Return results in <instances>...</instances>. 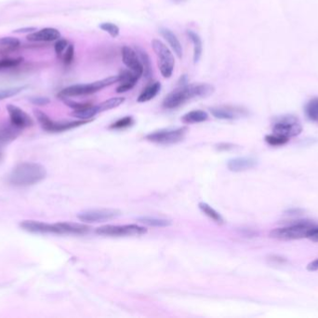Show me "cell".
<instances>
[{
	"label": "cell",
	"instance_id": "cell-1",
	"mask_svg": "<svg viewBox=\"0 0 318 318\" xmlns=\"http://www.w3.org/2000/svg\"><path fill=\"white\" fill-rule=\"evenodd\" d=\"M46 168L36 163H22L16 165L9 175V182L16 187H28L44 180Z\"/></svg>",
	"mask_w": 318,
	"mask_h": 318
},
{
	"label": "cell",
	"instance_id": "cell-2",
	"mask_svg": "<svg viewBox=\"0 0 318 318\" xmlns=\"http://www.w3.org/2000/svg\"><path fill=\"white\" fill-rule=\"evenodd\" d=\"M214 92L213 86L209 84L185 85L171 92L164 99L163 106L168 109H173L184 105L185 102L195 97H208Z\"/></svg>",
	"mask_w": 318,
	"mask_h": 318
},
{
	"label": "cell",
	"instance_id": "cell-3",
	"mask_svg": "<svg viewBox=\"0 0 318 318\" xmlns=\"http://www.w3.org/2000/svg\"><path fill=\"white\" fill-rule=\"evenodd\" d=\"M119 82L118 76H112V77L101 80L95 83H89V84H78V85H73L69 86L67 88L64 89L61 91L59 94V96L62 98H68L73 96H81V95H93L99 92L100 90L105 88L107 86L113 85L114 83H117Z\"/></svg>",
	"mask_w": 318,
	"mask_h": 318
},
{
	"label": "cell",
	"instance_id": "cell-4",
	"mask_svg": "<svg viewBox=\"0 0 318 318\" xmlns=\"http://www.w3.org/2000/svg\"><path fill=\"white\" fill-rule=\"evenodd\" d=\"M152 47L154 52L156 53L159 70L161 72L163 77L166 78L171 77L173 73L174 65H175L173 54L170 52V50L159 39H153Z\"/></svg>",
	"mask_w": 318,
	"mask_h": 318
},
{
	"label": "cell",
	"instance_id": "cell-5",
	"mask_svg": "<svg viewBox=\"0 0 318 318\" xmlns=\"http://www.w3.org/2000/svg\"><path fill=\"white\" fill-rule=\"evenodd\" d=\"M312 226L313 225L309 223H300L289 227L278 228L270 232V237L278 240H298L307 238Z\"/></svg>",
	"mask_w": 318,
	"mask_h": 318
},
{
	"label": "cell",
	"instance_id": "cell-6",
	"mask_svg": "<svg viewBox=\"0 0 318 318\" xmlns=\"http://www.w3.org/2000/svg\"><path fill=\"white\" fill-rule=\"evenodd\" d=\"M272 131L275 134L290 138L293 136H299L301 134L302 125L300 120L296 118L295 116L287 115L278 118L275 122Z\"/></svg>",
	"mask_w": 318,
	"mask_h": 318
},
{
	"label": "cell",
	"instance_id": "cell-7",
	"mask_svg": "<svg viewBox=\"0 0 318 318\" xmlns=\"http://www.w3.org/2000/svg\"><path fill=\"white\" fill-rule=\"evenodd\" d=\"M188 129L181 127L178 129H165L156 131L146 136L148 141L161 144V145H172L181 141L185 138Z\"/></svg>",
	"mask_w": 318,
	"mask_h": 318
},
{
	"label": "cell",
	"instance_id": "cell-8",
	"mask_svg": "<svg viewBox=\"0 0 318 318\" xmlns=\"http://www.w3.org/2000/svg\"><path fill=\"white\" fill-rule=\"evenodd\" d=\"M96 232L100 235L104 236H133L142 235L147 232L145 227L139 225L130 224V225H106L100 227Z\"/></svg>",
	"mask_w": 318,
	"mask_h": 318
},
{
	"label": "cell",
	"instance_id": "cell-9",
	"mask_svg": "<svg viewBox=\"0 0 318 318\" xmlns=\"http://www.w3.org/2000/svg\"><path fill=\"white\" fill-rule=\"evenodd\" d=\"M121 212L116 209H93L79 213L77 218L79 220L87 223H97L112 220L118 218Z\"/></svg>",
	"mask_w": 318,
	"mask_h": 318
},
{
	"label": "cell",
	"instance_id": "cell-10",
	"mask_svg": "<svg viewBox=\"0 0 318 318\" xmlns=\"http://www.w3.org/2000/svg\"><path fill=\"white\" fill-rule=\"evenodd\" d=\"M21 225L23 230H26L32 233H55L62 234L61 229L59 228L58 224L45 223L35 220H24Z\"/></svg>",
	"mask_w": 318,
	"mask_h": 318
},
{
	"label": "cell",
	"instance_id": "cell-11",
	"mask_svg": "<svg viewBox=\"0 0 318 318\" xmlns=\"http://www.w3.org/2000/svg\"><path fill=\"white\" fill-rule=\"evenodd\" d=\"M122 59L123 63L129 70L133 71L140 77L144 75V66L141 63L138 53L131 48L125 46L122 49Z\"/></svg>",
	"mask_w": 318,
	"mask_h": 318
},
{
	"label": "cell",
	"instance_id": "cell-12",
	"mask_svg": "<svg viewBox=\"0 0 318 318\" xmlns=\"http://www.w3.org/2000/svg\"><path fill=\"white\" fill-rule=\"evenodd\" d=\"M7 109L10 115L12 125L15 126L18 129H23L25 127H28L33 124L29 116L18 106L9 105L7 106Z\"/></svg>",
	"mask_w": 318,
	"mask_h": 318
},
{
	"label": "cell",
	"instance_id": "cell-13",
	"mask_svg": "<svg viewBox=\"0 0 318 318\" xmlns=\"http://www.w3.org/2000/svg\"><path fill=\"white\" fill-rule=\"evenodd\" d=\"M118 77H119L118 83H120V85L116 88L117 94L126 93L127 91L131 90L141 77L139 75H137L136 73H134L133 71L129 70V69L122 70L120 74L118 75Z\"/></svg>",
	"mask_w": 318,
	"mask_h": 318
},
{
	"label": "cell",
	"instance_id": "cell-14",
	"mask_svg": "<svg viewBox=\"0 0 318 318\" xmlns=\"http://www.w3.org/2000/svg\"><path fill=\"white\" fill-rule=\"evenodd\" d=\"M61 37V33L59 30L52 27H47L44 29L39 30L37 32L31 33L27 38L31 42H51L58 41Z\"/></svg>",
	"mask_w": 318,
	"mask_h": 318
},
{
	"label": "cell",
	"instance_id": "cell-15",
	"mask_svg": "<svg viewBox=\"0 0 318 318\" xmlns=\"http://www.w3.org/2000/svg\"><path fill=\"white\" fill-rule=\"evenodd\" d=\"M257 165H258L257 160L249 157H242L228 161L227 167L232 172H243L254 168Z\"/></svg>",
	"mask_w": 318,
	"mask_h": 318
},
{
	"label": "cell",
	"instance_id": "cell-16",
	"mask_svg": "<svg viewBox=\"0 0 318 318\" xmlns=\"http://www.w3.org/2000/svg\"><path fill=\"white\" fill-rule=\"evenodd\" d=\"M210 112L215 118L220 120H235L244 114L242 109L232 107H212Z\"/></svg>",
	"mask_w": 318,
	"mask_h": 318
},
{
	"label": "cell",
	"instance_id": "cell-17",
	"mask_svg": "<svg viewBox=\"0 0 318 318\" xmlns=\"http://www.w3.org/2000/svg\"><path fill=\"white\" fill-rule=\"evenodd\" d=\"M90 121H76V122H64V123H54L51 121V123L47 125L45 130L48 132H64L67 130L73 129L75 127L81 126L83 124H87Z\"/></svg>",
	"mask_w": 318,
	"mask_h": 318
},
{
	"label": "cell",
	"instance_id": "cell-18",
	"mask_svg": "<svg viewBox=\"0 0 318 318\" xmlns=\"http://www.w3.org/2000/svg\"><path fill=\"white\" fill-rule=\"evenodd\" d=\"M59 228L61 229L62 234H84L89 230V227L84 224L71 223V222H60Z\"/></svg>",
	"mask_w": 318,
	"mask_h": 318
},
{
	"label": "cell",
	"instance_id": "cell-19",
	"mask_svg": "<svg viewBox=\"0 0 318 318\" xmlns=\"http://www.w3.org/2000/svg\"><path fill=\"white\" fill-rule=\"evenodd\" d=\"M160 34L168 42L169 46L172 49L175 54L179 58H181L183 57V47H181V44L179 42V39L177 38V36L174 35L173 33L168 28H161Z\"/></svg>",
	"mask_w": 318,
	"mask_h": 318
},
{
	"label": "cell",
	"instance_id": "cell-20",
	"mask_svg": "<svg viewBox=\"0 0 318 318\" xmlns=\"http://www.w3.org/2000/svg\"><path fill=\"white\" fill-rule=\"evenodd\" d=\"M160 89H161L160 83L156 82V83H151L146 88L144 89V91L141 93L137 101L139 103H145V102H148L154 99L160 92Z\"/></svg>",
	"mask_w": 318,
	"mask_h": 318
},
{
	"label": "cell",
	"instance_id": "cell-21",
	"mask_svg": "<svg viewBox=\"0 0 318 318\" xmlns=\"http://www.w3.org/2000/svg\"><path fill=\"white\" fill-rule=\"evenodd\" d=\"M208 118V115L207 112L203 110H193L184 115L181 118V122L186 124H199L206 122Z\"/></svg>",
	"mask_w": 318,
	"mask_h": 318
},
{
	"label": "cell",
	"instance_id": "cell-22",
	"mask_svg": "<svg viewBox=\"0 0 318 318\" xmlns=\"http://www.w3.org/2000/svg\"><path fill=\"white\" fill-rule=\"evenodd\" d=\"M187 35L194 44V61H195V63H197L202 56V41H201L200 36L192 30L187 31Z\"/></svg>",
	"mask_w": 318,
	"mask_h": 318
},
{
	"label": "cell",
	"instance_id": "cell-23",
	"mask_svg": "<svg viewBox=\"0 0 318 318\" xmlns=\"http://www.w3.org/2000/svg\"><path fill=\"white\" fill-rule=\"evenodd\" d=\"M98 113V106L90 105V106H86L81 109L74 110L73 116L75 118L82 120V121H90Z\"/></svg>",
	"mask_w": 318,
	"mask_h": 318
},
{
	"label": "cell",
	"instance_id": "cell-24",
	"mask_svg": "<svg viewBox=\"0 0 318 318\" xmlns=\"http://www.w3.org/2000/svg\"><path fill=\"white\" fill-rule=\"evenodd\" d=\"M304 111L307 118L312 123L318 124V97H314L307 103Z\"/></svg>",
	"mask_w": 318,
	"mask_h": 318
},
{
	"label": "cell",
	"instance_id": "cell-25",
	"mask_svg": "<svg viewBox=\"0 0 318 318\" xmlns=\"http://www.w3.org/2000/svg\"><path fill=\"white\" fill-rule=\"evenodd\" d=\"M19 130L20 129H18L13 125L12 127L1 128L0 129V144H6L14 140L19 135Z\"/></svg>",
	"mask_w": 318,
	"mask_h": 318
},
{
	"label": "cell",
	"instance_id": "cell-26",
	"mask_svg": "<svg viewBox=\"0 0 318 318\" xmlns=\"http://www.w3.org/2000/svg\"><path fill=\"white\" fill-rule=\"evenodd\" d=\"M198 207H199V209H200L207 217H208L210 219H212V220H214L215 222L220 224L223 223V218H222V217L220 216L219 213L215 210L214 208H212L210 206H208V204H206V203H199Z\"/></svg>",
	"mask_w": 318,
	"mask_h": 318
},
{
	"label": "cell",
	"instance_id": "cell-27",
	"mask_svg": "<svg viewBox=\"0 0 318 318\" xmlns=\"http://www.w3.org/2000/svg\"><path fill=\"white\" fill-rule=\"evenodd\" d=\"M138 221L141 223L145 224L150 227H168L171 225V221L168 219H163V218H150V217H143L138 218Z\"/></svg>",
	"mask_w": 318,
	"mask_h": 318
},
{
	"label": "cell",
	"instance_id": "cell-28",
	"mask_svg": "<svg viewBox=\"0 0 318 318\" xmlns=\"http://www.w3.org/2000/svg\"><path fill=\"white\" fill-rule=\"evenodd\" d=\"M124 102H125L124 97H113L108 100L104 101L98 106L99 113L116 108L117 106L122 105Z\"/></svg>",
	"mask_w": 318,
	"mask_h": 318
},
{
	"label": "cell",
	"instance_id": "cell-29",
	"mask_svg": "<svg viewBox=\"0 0 318 318\" xmlns=\"http://www.w3.org/2000/svg\"><path fill=\"white\" fill-rule=\"evenodd\" d=\"M136 53H138L141 63L144 66V74H145L146 78L148 80L152 76V66H151L150 58L147 55V53L144 52L143 50H141V49H138Z\"/></svg>",
	"mask_w": 318,
	"mask_h": 318
},
{
	"label": "cell",
	"instance_id": "cell-30",
	"mask_svg": "<svg viewBox=\"0 0 318 318\" xmlns=\"http://www.w3.org/2000/svg\"><path fill=\"white\" fill-rule=\"evenodd\" d=\"M289 140V138L288 137L278 135V134H275V133L272 135L265 136V141L271 146H282V145H285L286 143H288Z\"/></svg>",
	"mask_w": 318,
	"mask_h": 318
},
{
	"label": "cell",
	"instance_id": "cell-31",
	"mask_svg": "<svg viewBox=\"0 0 318 318\" xmlns=\"http://www.w3.org/2000/svg\"><path fill=\"white\" fill-rule=\"evenodd\" d=\"M134 124V120L130 116H127L124 118H120L116 121L115 124H112L110 126L111 129L121 130L126 129L127 127L132 126Z\"/></svg>",
	"mask_w": 318,
	"mask_h": 318
},
{
	"label": "cell",
	"instance_id": "cell-32",
	"mask_svg": "<svg viewBox=\"0 0 318 318\" xmlns=\"http://www.w3.org/2000/svg\"><path fill=\"white\" fill-rule=\"evenodd\" d=\"M100 28L104 32L108 33L114 38L119 35V27L112 23H104V24H100Z\"/></svg>",
	"mask_w": 318,
	"mask_h": 318
},
{
	"label": "cell",
	"instance_id": "cell-33",
	"mask_svg": "<svg viewBox=\"0 0 318 318\" xmlns=\"http://www.w3.org/2000/svg\"><path fill=\"white\" fill-rule=\"evenodd\" d=\"M23 62V58H9V59L0 60V69L11 68L17 66Z\"/></svg>",
	"mask_w": 318,
	"mask_h": 318
},
{
	"label": "cell",
	"instance_id": "cell-34",
	"mask_svg": "<svg viewBox=\"0 0 318 318\" xmlns=\"http://www.w3.org/2000/svg\"><path fill=\"white\" fill-rule=\"evenodd\" d=\"M23 88H24V87H15V88L1 90V91H0V100L18 95L21 91H23Z\"/></svg>",
	"mask_w": 318,
	"mask_h": 318
},
{
	"label": "cell",
	"instance_id": "cell-35",
	"mask_svg": "<svg viewBox=\"0 0 318 318\" xmlns=\"http://www.w3.org/2000/svg\"><path fill=\"white\" fill-rule=\"evenodd\" d=\"M0 44L2 46H6V47L16 48L20 45V42L15 37L7 36V37L0 38Z\"/></svg>",
	"mask_w": 318,
	"mask_h": 318
},
{
	"label": "cell",
	"instance_id": "cell-36",
	"mask_svg": "<svg viewBox=\"0 0 318 318\" xmlns=\"http://www.w3.org/2000/svg\"><path fill=\"white\" fill-rule=\"evenodd\" d=\"M68 46H69V42H67L66 39H58L57 42L55 43V46H54L55 53L60 56V55H62V53H64Z\"/></svg>",
	"mask_w": 318,
	"mask_h": 318
},
{
	"label": "cell",
	"instance_id": "cell-37",
	"mask_svg": "<svg viewBox=\"0 0 318 318\" xmlns=\"http://www.w3.org/2000/svg\"><path fill=\"white\" fill-rule=\"evenodd\" d=\"M74 54H75L74 46L69 44V46L66 49V52L64 53V62L65 65H70L72 63L74 59Z\"/></svg>",
	"mask_w": 318,
	"mask_h": 318
},
{
	"label": "cell",
	"instance_id": "cell-38",
	"mask_svg": "<svg viewBox=\"0 0 318 318\" xmlns=\"http://www.w3.org/2000/svg\"><path fill=\"white\" fill-rule=\"evenodd\" d=\"M31 102L37 106H46L51 101L47 97H35L31 99Z\"/></svg>",
	"mask_w": 318,
	"mask_h": 318
},
{
	"label": "cell",
	"instance_id": "cell-39",
	"mask_svg": "<svg viewBox=\"0 0 318 318\" xmlns=\"http://www.w3.org/2000/svg\"><path fill=\"white\" fill-rule=\"evenodd\" d=\"M308 239H310L312 242H318V227L316 226H312V229L309 231Z\"/></svg>",
	"mask_w": 318,
	"mask_h": 318
},
{
	"label": "cell",
	"instance_id": "cell-40",
	"mask_svg": "<svg viewBox=\"0 0 318 318\" xmlns=\"http://www.w3.org/2000/svg\"><path fill=\"white\" fill-rule=\"evenodd\" d=\"M35 31H36L35 27H23V28H20V29L13 31V33H16V34H24V33H34Z\"/></svg>",
	"mask_w": 318,
	"mask_h": 318
},
{
	"label": "cell",
	"instance_id": "cell-41",
	"mask_svg": "<svg viewBox=\"0 0 318 318\" xmlns=\"http://www.w3.org/2000/svg\"><path fill=\"white\" fill-rule=\"evenodd\" d=\"M234 147L235 146L233 144H229V143H220L217 146V148L219 150H230V149H233Z\"/></svg>",
	"mask_w": 318,
	"mask_h": 318
},
{
	"label": "cell",
	"instance_id": "cell-42",
	"mask_svg": "<svg viewBox=\"0 0 318 318\" xmlns=\"http://www.w3.org/2000/svg\"><path fill=\"white\" fill-rule=\"evenodd\" d=\"M307 270L309 271H315L318 270V259H314L307 266Z\"/></svg>",
	"mask_w": 318,
	"mask_h": 318
},
{
	"label": "cell",
	"instance_id": "cell-43",
	"mask_svg": "<svg viewBox=\"0 0 318 318\" xmlns=\"http://www.w3.org/2000/svg\"><path fill=\"white\" fill-rule=\"evenodd\" d=\"M187 83H188V80H187V77H186V75H184V76H181V77L179 78V85H180V86H185V85H187Z\"/></svg>",
	"mask_w": 318,
	"mask_h": 318
},
{
	"label": "cell",
	"instance_id": "cell-44",
	"mask_svg": "<svg viewBox=\"0 0 318 318\" xmlns=\"http://www.w3.org/2000/svg\"><path fill=\"white\" fill-rule=\"evenodd\" d=\"M0 159H1V153H0Z\"/></svg>",
	"mask_w": 318,
	"mask_h": 318
}]
</instances>
